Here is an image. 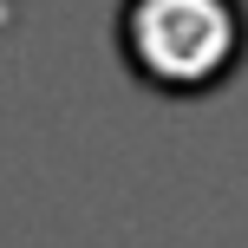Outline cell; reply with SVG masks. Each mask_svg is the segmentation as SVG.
<instances>
[{
  "label": "cell",
  "mask_w": 248,
  "mask_h": 248,
  "mask_svg": "<svg viewBox=\"0 0 248 248\" xmlns=\"http://www.w3.org/2000/svg\"><path fill=\"white\" fill-rule=\"evenodd\" d=\"M111 46L124 72L170 105L216 98L248 65L242 0H118Z\"/></svg>",
  "instance_id": "6da1fadb"
}]
</instances>
